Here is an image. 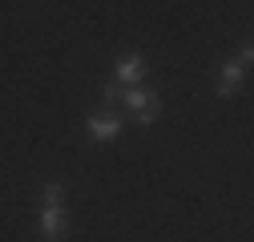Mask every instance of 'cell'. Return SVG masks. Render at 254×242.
Wrapping results in <instances>:
<instances>
[{"instance_id":"1","label":"cell","mask_w":254,"mask_h":242,"mask_svg":"<svg viewBox=\"0 0 254 242\" xmlns=\"http://www.w3.org/2000/svg\"><path fill=\"white\" fill-rule=\"evenodd\" d=\"M121 101H125V109L133 113L137 125H153V121H157V109H162V97L149 93V89H141V85H129V89L121 93Z\"/></svg>"},{"instance_id":"2","label":"cell","mask_w":254,"mask_h":242,"mask_svg":"<svg viewBox=\"0 0 254 242\" xmlns=\"http://www.w3.org/2000/svg\"><path fill=\"white\" fill-rule=\"evenodd\" d=\"M37 230H41L49 242L65 238V234L73 230V218H69V210H65V206H41V214H37Z\"/></svg>"},{"instance_id":"3","label":"cell","mask_w":254,"mask_h":242,"mask_svg":"<svg viewBox=\"0 0 254 242\" xmlns=\"http://www.w3.org/2000/svg\"><path fill=\"white\" fill-rule=\"evenodd\" d=\"M85 129H89L93 141H113V137L121 133V117H117L113 109H97V113H89Z\"/></svg>"},{"instance_id":"4","label":"cell","mask_w":254,"mask_h":242,"mask_svg":"<svg viewBox=\"0 0 254 242\" xmlns=\"http://www.w3.org/2000/svg\"><path fill=\"white\" fill-rule=\"evenodd\" d=\"M141 77H145V60H141V53H121L117 57V85H141Z\"/></svg>"},{"instance_id":"5","label":"cell","mask_w":254,"mask_h":242,"mask_svg":"<svg viewBox=\"0 0 254 242\" xmlns=\"http://www.w3.org/2000/svg\"><path fill=\"white\" fill-rule=\"evenodd\" d=\"M242 85H246V65H238V60H230V65L222 69V77H218V97L226 101V97L242 93Z\"/></svg>"},{"instance_id":"6","label":"cell","mask_w":254,"mask_h":242,"mask_svg":"<svg viewBox=\"0 0 254 242\" xmlns=\"http://www.w3.org/2000/svg\"><path fill=\"white\" fill-rule=\"evenodd\" d=\"M41 206H65V186L61 182H45L41 186Z\"/></svg>"},{"instance_id":"7","label":"cell","mask_w":254,"mask_h":242,"mask_svg":"<svg viewBox=\"0 0 254 242\" xmlns=\"http://www.w3.org/2000/svg\"><path fill=\"white\" fill-rule=\"evenodd\" d=\"M121 93H125V85H117V81H113V85H101V101H105V105L121 101Z\"/></svg>"}]
</instances>
